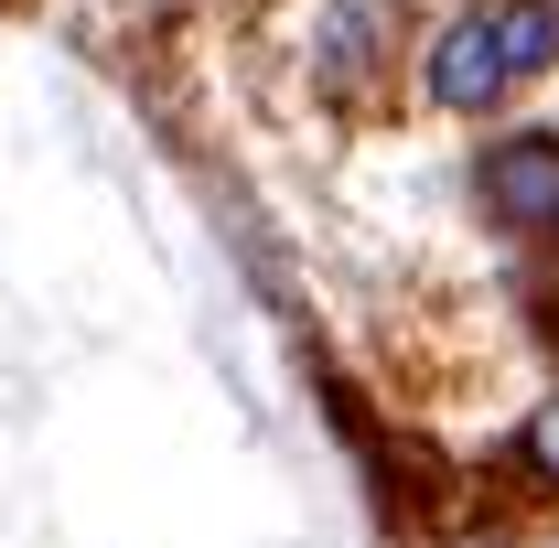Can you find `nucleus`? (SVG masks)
Returning <instances> with one entry per match:
<instances>
[{"mask_svg": "<svg viewBox=\"0 0 559 548\" xmlns=\"http://www.w3.org/2000/svg\"><path fill=\"white\" fill-rule=\"evenodd\" d=\"M538 75H559V0H463L419 44V97L441 119H495Z\"/></svg>", "mask_w": 559, "mask_h": 548, "instance_id": "nucleus-1", "label": "nucleus"}, {"mask_svg": "<svg viewBox=\"0 0 559 548\" xmlns=\"http://www.w3.org/2000/svg\"><path fill=\"white\" fill-rule=\"evenodd\" d=\"M312 97L334 119H366L388 86H399V0H312Z\"/></svg>", "mask_w": 559, "mask_h": 548, "instance_id": "nucleus-2", "label": "nucleus"}, {"mask_svg": "<svg viewBox=\"0 0 559 548\" xmlns=\"http://www.w3.org/2000/svg\"><path fill=\"white\" fill-rule=\"evenodd\" d=\"M474 194L506 226H559V130H495L474 151Z\"/></svg>", "mask_w": 559, "mask_h": 548, "instance_id": "nucleus-3", "label": "nucleus"}, {"mask_svg": "<svg viewBox=\"0 0 559 548\" xmlns=\"http://www.w3.org/2000/svg\"><path fill=\"white\" fill-rule=\"evenodd\" d=\"M495 463H506L516 484H538V495H559V388H549L527 419H516V441H506Z\"/></svg>", "mask_w": 559, "mask_h": 548, "instance_id": "nucleus-4", "label": "nucleus"}]
</instances>
